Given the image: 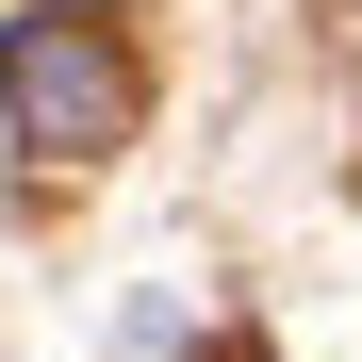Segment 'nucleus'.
<instances>
[{
    "mask_svg": "<svg viewBox=\"0 0 362 362\" xmlns=\"http://www.w3.org/2000/svg\"><path fill=\"white\" fill-rule=\"evenodd\" d=\"M0 83H17V132L33 148H115L132 132V49H115L99 17H17Z\"/></svg>",
    "mask_w": 362,
    "mask_h": 362,
    "instance_id": "1",
    "label": "nucleus"
}]
</instances>
